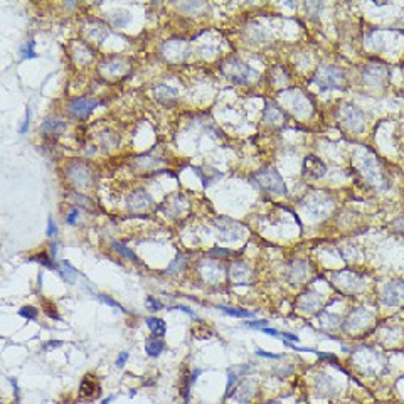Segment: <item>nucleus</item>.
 <instances>
[{"label": "nucleus", "mask_w": 404, "mask_h": 404, "mask_svg": "<svg viewBox=\"0 0 404 404\" xmlns=\"http://www.w3.org/2000/svg\"><path fill=\"white\" fill-rule=\"evenodd\" d=\"M100 71L104 78H120L128 71V62L123 58L112 56L101 64Z\"/></svg>", "instance_id": "f8f14e48"}, {"label": "nucleus", "mask_w": 404, "mask_h": 404, "mask_svg": "<svg viewBox=\"0 0 404 404\" xmlns=\"http://www.w3.org/2000/svg\"><path fill=\"white\" fill-rule=\"evenodd\" d=\"M82 30H84L86 38H88L90 40H96L98 44L103 42V40L106 39V36L110 34L108 26L104 24V22L98 20V19L86 20V24H84V27H82Z\"/></svg>", "instance_id": "ddd939ff"}, {"label": "nucleus", "mask_w": 404, "mask_h": 404, "mask_svg": "<svg viewBox=\"0 0 404 404\" xmlns=\"http://www.w3.org/2000/svg\"><path fill=\"white\" fill-rule=\"evenodd\" d=\"M284 120V113L280 110L278 106H266L264 110V122L272 123V125H276V123H282Z\"/></svg>", "instance_id": "b1692460"}, {"label": "nucleus", "mask_w": 404, "mask_h": 404, "mask_svg": "<svg viewBox=\"0 0 404 404\" xmlns=\"http://www.w3.org/2000/svg\"><path fill=\"white\" fill-rule=\"evenodd\" d=\"M20 54H22V59H32V58L38 56L34 50V40H27V42L22 46Z\"/></svg>", "instance_id": "cd10ccee"}, {"label": "nucleus", "mask_w": 404, "mask_h": 404, "mask_svg": "<svg viewBox=\"0 0 404 404\" xmlns=\"http://www.w3.org/2000/svg\"><path fill=\"white\" fill-rule=\"evenodd\" d=\"M66 128L68 125L64 120H61V118L58 116H50L44 120L42 126H40V132H42L44 136H59L66 132Z\"/></svg>", "instance_id": "2eb2a0df"}, {"label": "nucleus", "mask_w": 404, "mask_h": 404, "mask_svg": "<svg viewBox=\"0 0 404 404\" xmlns=\"http://www.w3.org/2000/svg\"><path fill=\"white\" fill-rule=\"evenodd\" d=\"M50 260H54L52 256H48L46 252H42V254H39L38 258H34V261H39L40 264L46 266V268H49V270H58V264H54Z\"/></svg>", "instance_id": "7c9ffc66"}, {"label": "nucleus", "mask_w": 404, "mask_h": 404, "mask_svg": "<svg viewBox=\"0 0 404 404\" xmlns=\"http://www.w3.org/2000/svg\"><path fill=\"white\" fill-rule=\"evenodd\" d=\"M146 327L152 332V335H155V337H164L165 335V330H167V325H165L164 320L160 318H155V316H150V318H146Z\"/></svg>", "instance_id": "5701e85b"}, {"label": "nucleus", "mask_w": 404, "mask_h": 404, "mask_svg": "<svg viewBox=\"0 0 404 404\" xmlns=\"http://www.w3.org/2000/svg\"><path fill=\"white\" fill-rule=\"evenodd\" d=\"M112 248H113V250H116L118 252H120V254H123V256H125V258H128L130 261H138V258H136V256H135V252H133L132 250H128L126 246L120 244V242L113 241V242H112Z\"/></svg>", "instance_id": "bb28decb"}, {"label": "nucleus", "mask_w": 404, "mask_h": 404, "mask_svg": "<svg viewBox=\"0 0 404 404\" xmlns=\"http://www.w3.org/2000/svg\"><path fill=\"white\" fill-rule=\"evenodd\" d=\"M154 94L155 98H157L162 104H167V106H170L177 101V91L168 88V86H157V88H154Z\"/></svg>", "instance_id": "6ab92c4d"}, {"label": "nucleus", "mask_w": 404, "mask_h": 404, "mask_svg": "<svg viewBox=\"0 0 404 404\" xmlns=\"http://www.w3.org/2000/svg\"><path fill=\"white\" fill-rule=\"evenodd\" d=\"M68 177L72 186H76L78 189H86L93 184V172L86 164L78 162L74 160L70 167H68Z\"/></svg>", "instance_id": "39448f33"}, {"label": "nucleus", "mask_w": 404, "mask_h": 404, "mask_svg": "<svg viewBox=\"0 0 404 404\" xmlns=\"http://www.w3.org/2000/svg\"><path fill=\"white\" fill-rule=\"evenodd\" d=\"M112 401H113V396H112V398H108V399H104V401L101 402V404H110V402H112Z\"/></svg>", "instance_id": "37998d69"}, {"label": "nucleus", "mask_w": 404, "mask_h": 404, "mask_svg": "<svg viewBox=\"0 0 404 404\" xmlns=\"http://www.w3.org/2000/svg\"><path fill=\"white\" fill-rule=\"evenodd\" d=\"M164 348H165L164 340H162V338H158V337H155V335H152V337L145 344V350H146V354H148L150 357L160 356V354L164 352Z\"/></svg>", "instance_id": "412c9836"}, {"label": "nucleus", "mask_w": 404, "mask_h": 404, "mask_svg": "<svg viewBox=\"0 0 404 404\" xmlns=\"http://www.w3.org/2000/svg\"><path fill=\"white\" fill-rule=\"evenodd\" d=\"M110 19H112V22L116 27H125L128 22L132 20V16L126 10H114L112 16H110Z\"/></svg>", "instance_id": "393cba45"}, {"label": "nucleus", "mask_w": 404, "mask_h": 404, "mask_svg": "<svg viewBox=\"0 0 404 404\" xmlns=\"http://www.w3.org/2000/svg\"><path fill=\"white\" fill-rule=\"evenodd\" d=\"M29 120H30V112H29V108H27V112H26V120L24 123H22V126L19 128V132L24 135V133L27 132V128H29Z\"/></svg>", "instance_id": "e433bc0d"}, {"label": "nucleus", "mask_w": 404, "mask_h": 404, "mask_svg": "<svg viewBox=\"0 0 404 404\" xmlns=\"http://www.w3.org/2000/svg\"><path fill=\"white\" fill-rule=\"evenodd\" d=\"M19 315L24 316V318H27V320H36L39 315V310L34 308V306H22V308L19 310Z\"/></svg>", "instance_id": "c756f323"}, {"label": "nucleus", "mask_w": 404, "mask_h": 404, "mask_svg": "<svg viewBox=\"0 0 404 404\" xmlns=\"http://www.w3.org/2000/svg\"><path fill=\"white\" fill-rule=\"evenodd\" d=\"M340 118H342L344 125H346L347 128H350L352 132H362L366 126L364 113H362L359 108L352 106V104L344 106V110L340 112Z\"/></svg>", "instance_id": "9d476101"}, {"label": "nucleus", "mask_w": 404, "mask_h": 404, "mask_svg": "<svg viewBox=\"0 0 404 404\" xmlns=\"http://www.w3.org/2000/svg\"><path fill=\"white\" fill-rule=\"evenodd\" d=\"M100 104H103L98 100H91V98H74L68 103V112H70L72 116L80 118V120H84L88 118L91 113L94 112V108H98Z\"/></svg>", "instance_id": "0eeeda50"}, {"label": "nucleus", "mask_w": 404, "mask_h": 404, "mask_svg": "<svg viewBox=\"0 0 404 404\" xmlns=\"http://www.w3.org/2000/svg\"><path fill=\"white\" fill-rule=\"evenodd\" d=\"M61 346V342L59 340H56V342H48V344H44V350H50V348H56V347H59Z\"/></svg>", "instance_id": "a19ab883"}, {"label": "nucleus", "mask_w": 404, "mask_h": 404, "mask_svg": "<svg viewBox=\"0 0 404 404\" xmlns=\"http://www.w3.org/2000/svg\"><path fill=\"white\" fill-rule=\"evenodd\" d=\"M126 360H128V352H122L120 356H118V359H116V367H118V369H122V367L126 364Z\"/></svg>", "instance_id": "c9c22d12"}, {"label": "nucleus", "mask_w": 404, "mask_h": 404, "mask_svg": "<svg viewBox=\"0 0 404 404\" xmlns=\"http://www.w3.org/2000/svg\"><path fill=\"white\" fill-rule=\"evenodd\" d=\"M254 389H256V384L252 382V380H242V384L238 388V391L231 394V396L236 399L238 402H248L254 396Z\"/></svg>", "instance_id": "a211bd4d"}, {"label": "nucleus", "mask_w": 404, "mask_h": 404, "mask_svg": "<svg viewBox=\"0 0 404 404\" xmlns=\"http://www.w3.org/2000/svg\"><path fill=\"white\" fill-rule=\"evenodd\" d=\"M186 264H187V260L184 258L182 254H178V256H176V261H174V263H172V264L167 268V273H176V272H180V270H182Z\"/></svg>", "instance_id": "c85d7f7f"}, {"label": "nucleus", "mask_w": 404, "mask_h": 404, "mask_svg": "<svg viewBox=\"0 0 404 404\" xmlns=\"http://www.w3.org/2000/svg\"><path fill=\"white\" fill-rule=\"evenodd\" d=\"M303 208L314 214L315 218H324V216L334 208V200L332 197L325 194V192H314V194L306 197V200L303 202Z\"/></svg>", "instance_id": "20e7f679"}, {"label": "nucleus", "mask_w": 404, "mask_h": 404, "mask_svg": "<svg viewBox=\"0 0 404 404\" xmlns=\"http://www.w3.org/2000/svg\"><path fill=\"white\" fill-rule=\"evenodd\" d=\"M218 308L231 316H238V318H250V316H254L252 312H248V310H236V308H229V306H218Z\"/></svg>", "instance_id": "a878e982"}, {"label": "nucleus", "mask_w": 404, "mask_h": 404, "mask_svg": "<svg viewBox=\"0 0 404 404\" xmlns=\"http://www.w3.org/2000/svg\"><path fill=\"white\" fill-rule=\"evenodd\" d=\"M222 71L234 84H248L250 78L256 76V72L251 70L248 64L238 61V59H229V61L222 66Z\"/></svg>", "instance_id": "7ed1b4c3"}, {"label": "nucleus", "mask_w": 404, "mask_h": 404, "mask_svg": "<svg viewBox=\"0 0 404 404\" xmlns=\"http://www.w3.org/2000/svg\"><path fill=\"white\" fill-rule=\"evenodd\" d=\"M162 52L170 61H184L186 58H189V44L184 39H170L164 44Z\"/></svg>", "instance_id": "1a4fd4ad"}, {"label": "nucleus", "mask_w": 404, "mask_h": 404, "mask_svg": "<svg viewBox=\"0 0 404 404\" xmlns=\"http://www.w3.org/2000/svg\"><path fill=\"white\" fill-rule=\"evenodd\" d=\"M128 209L132 212H145V210H150L154 208V199L148 192H145L144 189H136L133 190L130 196H128Z\"/></svg>", "instance_id": "9b49d317"}, {"label": "nucleus", "mask_w": 404, "mask_h": 404, "mask_svg": "<svg viewBox=\"0 0 404 404\" xmlns=\"http://www.w3.org/2000/svg\"><path fill=\"white\" fill-rule=\"evenodd\" d=\"M380 302L388 306H399L404 303V282L392 280L380 292Z\"/></svg>", "instance_id": "423d86ee"}, {"label": "nucleus", "mask_w": 404, "mask_h": 404, "mask_svg": "<svg viewBox=\"0 0 404 404\" xmlns=\"http://www.w3.org/2000/svg\"><path fill=\"white\" fill-rule=\"evenodd\" d=\"M78 214H80V210H78V209H72V210H71V214L66 218V222H68V224H74V222H76V219H78Z\"/></svg>", "instance_id": "4c0bfd02"}, {"label": "nucleus", "mask_w": 404, "mask_h": 404, "mask_svg": "<svg viewBox=\"0 0 404 404\" xmlns=\"http://www.w3.org/2000/svg\"><path fill=\"white\" fill-rule=\"evenodd\" d=\"M176 308H177V310H182L184 314H189L190 316H194V318L197 316V315L194 314V312L190 310V308H187V306H184V305H176V306H172V310H176Z\"/></svg>", "instance_id": "58836bf2"}, {"label": "nucleus", "mask_w": 404, "mask_h": 404, "mask_svg": "<svg viewBox=\"0 0 404 404\" xmlns=\"http://www.w3.org/2000/svg\"><path fill=\"white\" fill-rule=\"evenodd\" d=\"M318 305H320V298L314 295V293H306V295H303L300 298V302H298V306H300V310L303 312H315Z\"/></svg>", "instance_id": "4be33fe9"}, {"label": "nucleus", "mask_w": 404, "mask_h": 404, "mask_svg": "<svg viewBox=\"0 0 404 404\" xmlns=\"http://www.w3.org/2000/svg\"><path fill=\"white\" fill-rule=\"evenodd\" d=\"M145 305H146V308H148L150 312H158L160 308H164L162 303H160L158 300H155L154 296H146Z\"/></svg>", "instance_id": "473e14b6"}, {"label": "nucleus", "mask_w": 404, "mask_h": 404, "mask_svg": "<svg viewBox=\"0 0 404 404\" xmlns=\"http://www.w3.org/2000/svg\"><path fill=\"white\" fill-rule=\"evenodd\" d=\"M254 178L260 187H263L264 190L272 192V194H278V196L286 194V187H284L282 176L272 167H266L263 170H260L254 176Z\"/></svg>", "instance_id": "f03ea898"}, {"label": "nucleus", "mask_w": 404, "mask_h": 404, "mask_svg": "<svg viewBox=\"0 0 404 404\" xmlns=\"http://www.w3.org/2000/svg\"><path fill=\"white\" fill-rule=\"evenodd\" d=\"M98 298H100V302L106 303V305H110V306H114V308H120L122 312H126V310L123 308V306L120 305V303H118V302H114L112 296H106V295H98Z\"/></svg>", "instance_id": "72a5a7b5"}, {"label": "nucleus", "mask_w": 404, "mask_h": 404, "mask_svg": "<svg viewBox=\"0 0 404 404\" xmlns=\"http://www.w3.org/2000/svg\"><path fill=\"white\" fill-rule=\"evenodd\" d=\"M325 174H327V165H325L322 160L315 155H308L303 162V176L306 178H312V180H316V178H322Z\"/></svg>", "instance_id": "4468645a"}, {"label": "nucleus", "mask_w": 404, "mask_h": 404, "mask_svg": "<svg viewBox=\"0 0 404 404\" xmlns=\"http://www.w3.org/2000/svg\"><path fill=\"white\" fill-rule=\"evenodd\" d=\"M248 325L252 328H261V327H264V325H268V322H266V320H256V322H250Z\"/></svg>", "instance_id": "ea45409f"}, {"label": "nucleus", "mask_w": 404, "mask_h": 404, "mask_svg": "<svg viewBox=\"0 0 404 404\" xmlns=\"http://www.w3.org/2000/svg\"><path fill=\"white\" fill-rule=\"evenodd\" d=\"M80 392H81V396L86 398V399L98 398L101 389H100V384H98V380H96V378H93V376H86V378L81 380Z\"/></svg>", "instance_id": "dca6fc26"}, {"label": "nucleus", "mask_w": 404, "mask_h": 404, "mask_svg": "<svg viewBox=\"0 0 404 404\" xmlns=\"http://www.w3.org/2000/svg\"><path fill=\"white\" fill-rule=\"evenodd\" d=\"M251 276V272L250 268L241 263V261H238V263H234L231 266V272H229V278L232 280L234 284H248V280Z\"/></svg>", "instance_id": "f3484780"}, {"label": "nucleus", "mask_w": 404, "mask_h": 404, "mask_svg": "<svg viewBox=\"0 0 404 404\" xmlns=\"http://www.w3.org/2000/svg\"><path fill=\"white\" fill-rule=\"evenodd\" d=\"M58 272L59 274H61V278L64 280L66 283H70L72 284L78 280V276H80V273L74 270V266H72L70 261H66V260H62V261H59V264H58Z\"/></svg>", "instance_id": "aec40b11"}, {"label": "nucleus", "mask_w": 404, "mask_h": 404, "mask_svg": "<svg viewBox=\"0 0 404 404\" xmlns=\"http://www.w3.org/2000/svg\"><path fill=\"white\" fill-rule=\"evenodd\" d=\"M372 324V314L367 312L364 308H357L356 312H352L348 315L347 322H346V332H362V330H367Z\"/></svg>", "instance_id": "6e6552de"}, {"label": "nucleus", "mask_w": 404, "mask_h": 404, "mask_svg": "<svg viewBox=\"0 0 404 404\" xmlns=\"http://www.w3.org/2000/svg\"><path fill=\"white\" fill-rule=\"evenodd\" d=\"M258 354H260V356H263V357H268V359H278V357H280V356H274V354L261 352V350H258Z\"/></svg>", "instance_id": "79ce46f5"}, {"label": "nucleus", "mask_w": 404, "mask_h": 404, "mask_svg": "<svg viewBox=\"0 0 404 404\" xmlns=\"http://www.w3.org/2000/svg\"><path fill=\"white\" fill-rule=\"evenodd\" d=\"M240 372H242V369H231V370H229V374H228V378H229L228 379V394L232 389L234 382L240 379Z\"/></svg>", "instance_id": "2f4dec72"}, {"label": "nucleus", "mask_w": 404, "mask_h": 404, "mask_svg": "<svg viewBox=\"0 0 404 404\" xmlns=\"http://www.w3.org/2000/svg\"><path fill=\"white\" fill-rule=\"evenodd\" d=\"M320 90H342L346 82V74L340 68L335 66H322L316 70L314 74V80Z\"/></svg>", "instance_id": "f257e3e1"}, {"label": "nucleus", "mask_w": 404, "mask_h": 404, "mask_svg": "<svg viewBox=\"0 0 404 404\" xmlns=\"http://www.w3.org/2000/svg\"><path fill=\"white\" fill-rule=\"evenodd\" d=\"M58 232V229H56V224H54V221H52V218H49L48 219V236L49 238H52L54 234Z\"/></svg>", "instance_id": "f704fd0d"}]
</instances>
